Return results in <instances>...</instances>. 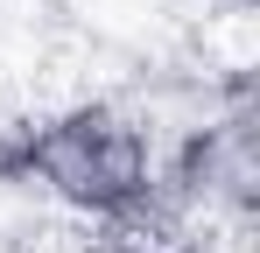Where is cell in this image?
Returning a JSON list of instances; mask_svg holds the SVG:
<instances>
[{"instance_id": "6da1fadb", "label": "cell", "mask_w": 260, "mask_h": 253, "mask_svg": "<svg viewBox=\"0 0 260 253\" xmlns=\"http://www.w3.org/2000/svg\"><path fill=\"white\" fill-rule=\"evenodd\" d=\"M7 176L28 183L49 211H63L78 225H127L155 197L162 134L148 126L134 99H113V91L63 99L14 126Z\"/></svg>"}]
</instances>
